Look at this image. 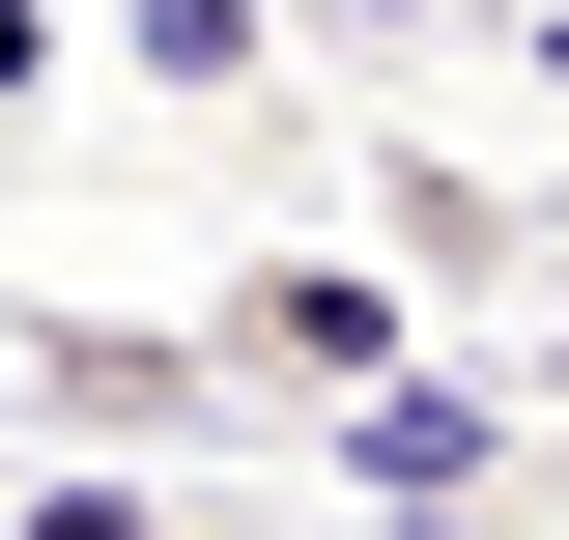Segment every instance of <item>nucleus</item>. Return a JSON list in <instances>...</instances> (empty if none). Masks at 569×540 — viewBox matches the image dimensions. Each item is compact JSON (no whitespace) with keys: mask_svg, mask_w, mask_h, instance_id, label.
Returning a JSON list of instances; mask_svg holds the SVG:
<instances>
[{"mask_svg":"<svg viewBox=\"0 0 569 540\" xmlns=\"http://www.w3.org/2000/svg\"><path fill=\"white\" fill-rule=\"evenodd\" d=\"M200 341H228V399H399V341H427V313H399V257H257Z\"/></svg>","mask_w":569,"mask_h":540,"instance_id":"f257e3e1","label":"nucleus"},{"mask_svg":"<svg viewBox=\"0 0 569 540\" xmlns=\"http://www.w3.org/2000/svg\"><path fill=\"white\" fill-rule=\"evenodd\" d=\"M0 540H228V512H171V483H114V456H58V483H0Z\"/></svg>","mask_w":569,"mask_h":540,"instance_id":"f03ea898","label":"nucleus"},{"mask_svg":"<svg viewBox=\"0 0 569 540\" xmlns=\"http://www.w3.org/2000/svg\"><path fill=\"white\" fill-rule=\"evenodd\" d=\"M342 29H399V0H342Z\"/></svg>","mask_w":569,"mask_h":540,"instance_id":"20e7f679","label":"nucleus"},{"mask_svg":"<svg viewBox=\"0 0 569 540\" xmlns=\"http://www.w3.org/2000/svg\"><path fill=\"white\" fill-rule=\"evenodd\" d=\"M142 29V86H200V114H257V0H114Z\"/></svg>","mask_w":569,"mask_h":540,"instance_id":"7ed1b4c3","label":"nucleus"}]
</instances>
